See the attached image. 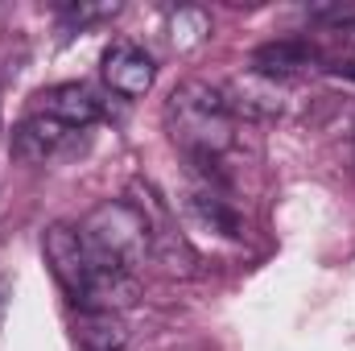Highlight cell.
<instances>
[{
	"label": "cell",
	"instance_id": "cell-1",
	"mask_svg": "<svg viewBox=\"0 0 355 351\" xmlns=\"http://www.w3.org/2000/svg\"><path fill=\"white\" fill-rule=\"evenodd\" d=\"M236 112L223 87L202 79H186L166 99V132L194 166H219V157L236 145Z\"/></svg>",
	"mask_w": 355,
	"mask_h": 351
},
{
	"label": "cell",
	"instance_id": "cell-2",
	"mask_svg": "<svg viewBox=\"0 0 355 351\" xmlns=\"http://www.w3.org/2000/svg\"><path fill=\"white\" fill-rule=\"evenodd\" d=\"M79 240L91 261L124 273H141V264L153 257V232L145 211L132 198H107L79 223Z\"/></svg>",
	"mask_w": 355,
	"mask_h": 351
},
{
	"label": "cell",
	"instance_id": "cell-3",
	"mask_svg": "<svg viewBox=\"0 0 355 351\" xmlns=\"http://www.w3.org/2000/svg\"><path fill=\"white\" fill-rule=\"evenodd\" d=\"M42 252H46L50 268H54L62 293L87 314L91 310V277H95V264H91L87 248H83V240H79V228H67V223L46 228V236H42Z\"/></svg>",
	"mask_w": 355,
	"mask_h": 351
},
{
	"label": "cell",
	"instance_id": "cell-4",
	"mask_svg": "<svg viewBox=\"0 0 355 351\" xmlns=\"http://www.w3.org/2000/svg\"><path fill=\"white\" fill-rule=\"evenodd\" d=\"M153 79H157V67H153V58H149L141 46H132V42H112V46L103 50V83L116 91V95L141 99L145 91L153 87Z\"/></svg>",
	"mask_w": 355,
	"mask_h": 351
},
{
	"label": "cell",
	"instance_id": "cell-5",
	"mask_svg": "<svg viewBox=\"0 0 355 351\" xmlns=\"http://www.w3.org/2000/svg\"><path fill=\"white\" fill-rule=\"evenodd\" d=\"M37 116H50V120L67 124L71 132H79L103 116V108H99L95 91H87L83 83H58L37 95Z\"/></svg>",
	"mask_w": 355,
	"mask_h": 351
},
{
	"label": "cell",
	"instance_id": "cell-6",
	"mask_svg": "<svg viewBox=\"0 0 355 351\" xmlns=\"http://www.w3.org/2000/svg\"><path fill=\"white\" fill-rule=\"evenodd\" d=\"M71 137H75V132H71L67 124H58V120L33 112V116H25V120L12 128V157L25 162V166H42V162H50Z\"/></svg>",
	"mask_w": 355,
	"mask_h": 351
},
{
	"label": "cell",
	"instance_id": "cell-7",
	"mask_svg": "<svg viewBox=\"0 0 355 351\" xmlns=\"http://www.w3.org/2000/svg\"><path fill=\"white\" fill-rule=\"evenodd\" d=\"M318 62V50L306 46V42H268L252 54V75L261 79H289V75H302V71H314Z\"/></svg>",
	"mask_w": 355,
	"mask_h": 351
},
{
	"label": "cell",
	"instance_id": "cell-8",
	"mask_svg": "<svg viewBox=\"0 0 355 351\" xmlns=\"http://www.w3.org/2000/svg\"><path fill=\"white\" fill-rule=\"evenodd\" d=\"M75 339H79V351H128V339L112 314H83Z\"/></svg>",
	"mask_w": 355,
	"mask_h": 351
},
{
	"label": "cell",
	"instance_id": "cell-9",
	"mask_svg": "<svg viewBox=\"0 0 355 351\" xmlns=\"http://www.w3.org/2000/svg\"><path fill=\"white\" fill-rule=\"evenodd\" d=\"M207 33H211V17L202 8H178V12H170V37H174L178 50L198 46Z\"/></svg>",
	"mask_w": 355,
	"mask_h": 351
},
{
	"label": "cell",
	"instance_id": "cell-10",
	"mask_svg": "<svg viewBox=\"0 0 355 351\" xmlns=\"http://www.w3.org/2000/svg\"><path fill=\"white\" fill-rule=\"evenodd\" d=\"M331 33H339V42H343V46H355V12H352V17H343Z\"/></svg>",
	"mask_w": 355,
	"mask_h": 351
},
{
	"label": "cell",
	"instance_id": "cell-11",
	"mask_svg": "<svg viewBox=\"0 0 355 351\" xmlns=\"http://www.w3.org/2000/svg\"><path fill=\"white\" fill-rule=\"evenodd\" d=\"M8 302H12V281L0 277V331H4V318H8Z\"/></svg>",
	"mask_w": 355,
	"mask_h": 351
},
{
	"label": "cell",
	"instance_id": "cell-12",
	"mask_svg": "<svg viewBox=\"0 0 355 351\" xmlns=\"http://www.w3.org/2000/svg\"><path fill=\"white\" fill-rule=\"evenodd\" d=\"M339 71H343L347 79H355V62H347V67H339Z\"/></svg>",
	"mask_w": 355,
	"mask_h": 351
}]
</instances>
